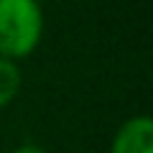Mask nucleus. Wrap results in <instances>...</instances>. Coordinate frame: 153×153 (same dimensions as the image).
Returning a JSON list of instances; mask_svg holds the SVG:
<instances>
[{"instance_id":"obj_4","label":"nucleus","mask_w":153,"mask_h":153,"mask_svg":"<svg viewBox=\"0 0 153 153\" xmlns=\"http://www.w3.org/2000/svg\"><path fill=\"white\" fill-rule=\"evenodd\" d=\"M10 153H49V151H44L41 146H31V143H26V146H18L16 151H10Z\"/></svg>"},{"instance_id":"obj_3","label":"nucleus","mask_w":153,"mask_h":153,"mask_svg":"<svg viewBox=\"0 0 153 153\" xmlns=\"http://www.w3.org/2000/svg\"><path fill=\"white\" fill-rule=\"evenodd\" d=\"M18 89H21V71H18L16 61L0 56V110L16 100Z\"/></svg>"},{"instance_id":"obj_1","label":"nucleus","mask_w":153,"mask_h":153,"mask_svg":"<svg viewBox=\"0 0 153 153\" xmlns=\"http://www.w3.org/2000/svg\"><path fill=\"white\" fill-rule=\"evenodd\" d=\"M44 36V10L38 0H0V56L23 59Z\"/></svg>"},{"instance_id":"obj_2","label":"nucleus","mask_w":153,"mask_h":153,"mask_svg":"<svg viewBox=\"0 0 153 153\" xmlns=\"http://www.w3.org/2000/svg\"><path fill=\"white\" fill-rule=\"evenodd\" d=\"M110 153H153V120L148 115L125 120L115 133Z\"/></svg>"}]
</instances>
